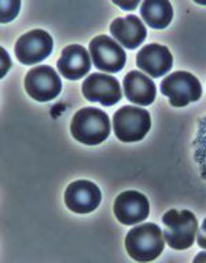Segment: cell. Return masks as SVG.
I'll list each match as a JSON object with an SVG mask.
<instances>
[{"instance_id":"cell-1","label":"cell","mask_w":206,"mask_h":263,"mask_svg":"<svg viewBox=\"0 0 206 263\" xmlns=\"http://www.w3.org/2000/svg\"><path fill=\"white\" fill-rule=\"evenodd\" d=\"M165 247L162 230L155 223H142L132 228L125 237V248L136 262H151L162 254Z\"/></svg>"},{"instance_id":"cell-2","label":"cell","mask_w":206,"mask_h":263,"mask_svg":"<svg viewBox=\"0 0 206 263\" xmlns=\"http://www.w3.org/2000/svg\"><path fill=\"white\" fill-rule=\"evenodd\" d=\"M70 133L80 143L90 146L99 145L110 135V119L100 109L83 108L74 115Z\"/></svg>"},{"instance_id":"cell-3","label":"cell","mask_w":206,"mask_h":263,"mask_svg":"<svg viewBox=\"0 0 206 263\" xmlns=\"http://www.w3.org/2000/svg\"><path fill=\"white\" fill-rule=\"evenodd\" d=\"M163 238L173 250L183 251L193 246L198 232V220L187 210H169L162 216Z\"/></svg>"},{"instance_id":"cell-4","label":"cell","mask_w":206,"mask_h":263,"mask_svg":"<svg viewBox=\"0 0 206 263\" xmlns=\"http://www.w3.org/2000/svg\"><path fill=\"white\" fill-rule=\"evenodd\" d=\"M113 128L121 142L142 141L151 128L150 113L136 106H122L114 113Z\"/></svg>"},{"instance_id":"cell-5","label":"cell","mask_w":206,"mask_h":263,"mask_svg":"<svg viewBox=\"0 0 206 263\" xmlns=\"http://www.w3.org/2000/svg\"><path fill=\"white\" fill-rule=\"evenodd\" d=\"M161 92L169 98L172 106L183 108L201 98L202 87L193 73L179 70L163 79L161 83Z\"/></svg>"},{"instance_id":"cell-6","label":"cell","mask_w":206,"mask_h":263,"mask_svg":"<svg viewBox=\"0 0 206 263\" xmlns=\"http://www.w3.org/2000/svg\"><path fill=\"white\" fill-rule=\"evenodd\" d=\"M25 90L30 98L47 102L55 100L62 90V83L55 70L51 66L42 65L34 66L25 76Z\"/></svg>"},{"instance_id":"cell-7","label":"cell","mask_w":206,"mask_h":263,"mask_svg":"<svg viewBox=\"0 0 206 263\" xmlns=\"http://www.w3.org/2000/svg\"><path fill=\"white\" fill-rule=\"evenodd\" d=\"M90 55L95 66L106 73L120 72L127 62V54L122 47L106 35L96 36L91 40Z\"/></svg>"},{"instance_id":"cell-8","label":"cell","mask_w":206,"mask_h":263,"mask_svg":"<svg viewBox=\"0 0 206 263\" xmlns=\"http://www.w3.org/2000/svg\"><path fill=\"white\" fill-rule=\"evenodd\" d=\"M54 40L46 30L33 29L22 35L15 43V55L24 65H36L51 55Z\"/></svg>"},{"instance_id":"cell-9","label":"cell","mask_w":206,"mask_h":263,"mask_svg":"<svg viewBox=\"0 0 206 263\" xmlns=\"http://www.w3.org/2000/svg\"><path fill=\"white\" fill-rule=\"evenodd\" d=\"M83 95L91 102L113 106L121 100L122 92L116 78L106 73H92L83 83Z\"/></svg>"},{"instance_id":"cell-10","label":"cell","mask_w":206,"mask_h":263,"mask_svg":"<svg viewBox=\"0 0 206 263\" xmlns=\"http://www.w3.org/2000/svg\"><path fill=\"white\" fill-rule=\"evenodd\" d=\"M150 214V204L145 194L136 190H127L118 194L114 201V215L122 224H136L146 220Z\"/></svg>"},{"instance_id":"cell-11","label":"cell","mask_w":206,"mask_h":263,"mask_svg":"<svg viewBox=\"0 0 206 263\" xmlns=\"http://www.w3.org/2000/svg\"><path fill=\"white\" fill-rule=\"evenodd\" d=\"M102 193L98 186L91 181H76L68 186L65 192V204L76 214H90L99 207Z\"/></svg>"},{"instance_id":"cell-12","label":"cell","mask_w":206,"mask_h":263,"mask_svg":"<svg viewBox=\"0 0 206 263\" xmlns=\"http://www.w3.org/2000/svg\"><path fill=\"white\" fill-rule=\"evenodd\" d=\"M136 65L151 78H162L172 69L173 57L162 44H147L137 52Z\"/></svg>"},{"instance_id":"cell-13","label":"cell","mask_w":206,"mask_h":263,"mask_svg":"<svg viewBox=\"0 0 206 263\" xmlns=\"http://www.w3.org/2000/svg\"><path fill=\"white\" fill-rule=\"evenodd\" d=\"M56 68L64 78L69 80H78L84 78L91 69V58L86 48L78 44H72L64 48Z\"/></svg>"},{"instance_id":"cell-14","label":"cell","mask_w":206,"mask_h":263,"mask_svg":"<svg viewBox=\"0 0 206 263\" xmlns=\"http://www.w3.org/2000/svg\"><path fill=\"white\" fill-rule=\"evenodd\" d=\"M110 33L117 43L128 50H135L145 42L147 30L140 18L131 14L128 17L116 18L110 25Z\"/></svg>"},{"instance_id":"cell-15","label":"cell","mask_w":206,"mask_h":263,"mask_svg":"<svg viewBox=\"0 0 206 263\" xmlns=\"http://www.w3.org/2000/svg\"><path fill=\"white\" fill-rule=\"evenodd\" d=\"M122 87H124L125 97L139 106L151 105L157 95L154 82L139 70L129 72L122 80Z\"/></svg>"},{"instance_id":"cell-16","label":"cell","mask_w":206,"mask_h":263,"mask_svg":"<svg viewBox=\"0 0 206 263\" xmlns=\"http://www.w3.org/2000/svg\"><path fill=\"white\" fill-rule=\"evenodd\" d=\"M140 15L153 29H165L173 18V7L167 0H146L140 6Z\"/></svg>"},{"instance_id":"cell-17","label":"cell","mask_w":206,"mask_h":263,"mask_svg":"<svg viewBox=\"0 0 206 263\" xmlns=\"http://www.w3.org/2000/svg\"><path fill=\"white\" fill-rule=\"evenodd\" d=\"M194 159L199 164V173L203 179H206V117L199 120L198 134L194 139Z\"/></svg>"},{"instance_id":"cell-18","label":"cell","mask_w":206,"mask_h":263,"mask_svg":"<svg viewBox=\"0 0 206 263\" xmlns=\"http://www.w3.org/2000/svg\"><path fill=\"white\" fill-rule=\"evenodd\" d=\"M197 241H198V246L206 250V218L203 219L202 222V226L201 229L198 230V237H197Z\"/></svg>"},{"instance_id":"cell-19","label":"cell","mask_w":206,"mask_h":263,"mask_svg":"<svg viewBox=\"0 0 206 263\" xmlns=\"http://www.w3.org/2000/svg\"><path fill=\"white\" fill-rule=\"evenodd\" d=\"M2 66H3V70H2V78L5 76L7 69H10V66H11V61H10L9 55H7V52H6L5 48H2Z\"/></svg>"},{"instance_id":"cell-20","label":"cell","mask_w":206,"mask_h":263,"mask_svg":"<svg viewBox=\"0 0 206 263\" xmlns=\"http://www.w3.org/2000/svg\"><path fill=\"white\" fill-rule=\"evenodd\" d=\"M114 5L120 6V7H122V9L125 10H131V9H135L139 3L137 2H133V3H131V5H125V3H122V2H118V0H114Z\"/></svg>"},{"instance_id":"cell-21","label":"cell","mask_w":206,"mask_h":263,"mask_svg":"<svg viewBox=\"0 0 206 263\" xmlns=\"http://www.w3.org/2000/svg\"><path fill=\"white\" fill-rule=\"evenodd\" d=\"M194 262H206V252H199L194 259Z\"/></svg>"}]
</instances>
